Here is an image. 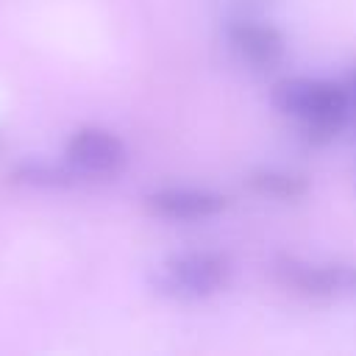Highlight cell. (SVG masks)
I'll list each match as a JSON object with an SVG mask.
<instances>
[{
    "instance_id": "6da1fadb",
    "label": "cell",
    "mask_w": 356,
    "mask_h": 356,
    "mask_svg": "<svg viewBox=\"0 0 356 356\" xmlns=\"http://www.w3.org/2000/svg\"><path fill=\"white\" fill-rule=\"evenodd\" d=\"M270 100L281 114L295 117L312 142L334 139L350 108V95L342 86L314 78H284L273 86Z\"/></svg>"
},
{
    "instance_id": "7a4b0ae2",
    "label": "cell",
    "mask_w": 356,
    "mask_h": 356,
    "mask_svg": "<svg viewBox=\"0 0 356 356\" xmlns=\"http://www.w3.org/2000/svg\"><path fill=\"white\" fill-rule=\"evenodd\" d=\"M228 281H231V261L217 250L175 253L164 259L150 275L153 292L170 300H203L225 289Z\"/></svg>"
},
{
    "instance_id": "3957f363",
    "label": "cell",
    "mask_w": 356,
    "mask_h": 356,
    "mask_svg": "<svg viewBox=\"0 0 356 356\" xmlns=\"http://www.w3.org/2000/svg\"><path fill=\"white\" fill-rule=\"evenodd\" d=\"M273 275L306 298L356 295V267L350 264H317L298 256H278L273 261Z\"/></svg>"
},
{
    "instance_id": "277c9868",
    "label": "cell",
    "mask_w": 356,
    "mask_h": 356,
    "mask_svg": "<svg viewBox=\"0 0 356 356\" xmlns=\"http://www.w3.org/2000/svg\"><path fill=\"white\" fill-rule=\"evenodd\" d=\"M128 161V150L122 139L106 128H81L67 142V164L78 175L89 178H111Z\"/></svg>"
},
{
    "instance_id": "5b68a950",
    "label": "cell",
    "mask_w": 356,
    "mask_h": 356,
    "mask_svg": "<svg viewBox=\"0 0 356 356\" xmlns=\"http://www.w3.org/2000/svg\"><path fill=\"white\" fill-rule=\"evenodd\" d=\"M225 206H228L225 195L214 189H200V186H161L145 195V209L153 217L178 220V222L214 217Z\"/></svg>"
},
{
    "instance_id": "8992f818",
    "label": "cell",
    "mask_w": 356,
    "mask_h": 356,
    "mask_svg": "<svg viewBox=\"0 0 356 356\" xmlns=\"http://www.w3.org/2000/svg\"><path fill=\"white\" fill-rule=\"evenodd\" d=\"M228 42L242 61H248L259 70H270V67L281 64L284 53H286L284 33L278 28H273L270 22H259V19L231 22L228 25Z\"/></svg>"
},
{
    "instance_id": "52a82bcc",
    "label": "cell",
    "mask_w": 356,
    "mask_h": 356,
    "mask_svg": "<svg viewBox=\"0 0 356 356\" xmlns=\"http://www.w3.org/2000/svg\"><path fill=\"white\" fill-rule=\"evenodd\" d=\"M248 186L259 195L278 197V200H298L309 189L303 175H295V172H286V170H273V167L253 170L248 175Z\"/></svg>"
},
{
    "instance_id": "ba28073f",
    "label": "cell",
    "mask_w": 356,
    "mask_h": 356,
    "mask_svg": "<svg viewBox=\"0 0 356 356\" xmlns=\"http://www.w3.org/2000/svg\"><path fill=\"white\" fill-rule=\"evenodd\" d=\"M17 175H19V181H28V184H36V186H70L78 178V172L70 164L56 167V164H42V161L19 167Z\"/></svg>"
},
{
    "instance_id": "9c48e42d",
    "label": "cell",
    "mask_w": 356,
    "mask_h": 356,
    "mask_svg": "<svg viewBox=\"0 0 356 356\" xmlns=\"http://www.w3.org/2000/svg\"><path fill=\"white\" fill-rule=\"evenodd\" d=\"M350 89H353V95H356V72H353V78H350Z\"/></svg>"
}]
</instances>
